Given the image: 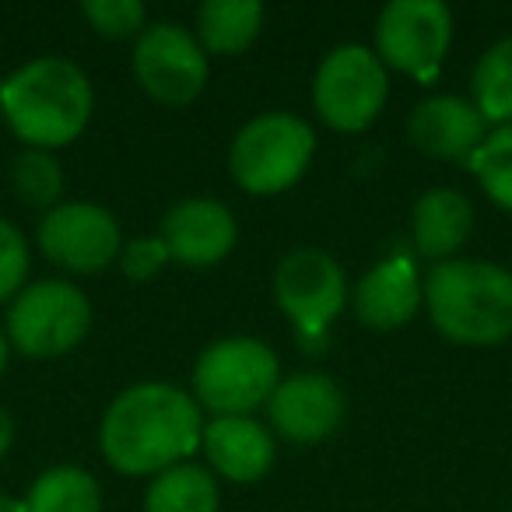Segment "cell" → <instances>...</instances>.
Masks as SVG:
<instances>
[{
  "label": "cell",
  "instance_id": "10",
  "mask_svg": "<svg viewBox=\"0 0 512 512\" xmlns=\"http://www.w3.org/2000/svg\"><path fill=\"white\" fill-rule=\"evenodd\" d=\"M137 85L162 106H190L207 85V53L190 29L158 22L134 43Z\"/></svg>",
  "mask_w": 512,
  "mask_h": 512
},
{
  "label": "cell",
  "instance_id": "27",
  "mask_svg": "<svg viewBox=\"0 0 512 512\" xmlns=\"http://www.w3.org/2000/svg\"><path fill=\"white\" fill-rule=\"evenodd\" d=\"M11 442H15V421H11V414L0 407V456L8 453Z\"/></svg>",
  "mask_w": 512,
  "mask_h": 512
},
{
  "label": "cell",
  "instance_id": "2",
  "mask_svg": "<svg viewBox=\"0 0 512 512\" xmlns=\"http://www.w3.org/2000/svg\"><path fill=\"white\" fill-rule=\"evenodd\" d=\"M92 81L74 60L39 57L0 81L4 120L29 148L53 151L78 141L92 120Z\"/></svg>",
  "mask_w": 512,
  "mask_h": 512
},
{
  "label": "cell",
  "instance_id": "21",
  "mask_svg": "<svg viewBox=\"0 0 512 512\" xmlns=\"http://www.w3.org/2000/svg\"><path fill=\"white\" fill-rule=\"evenodd\" d=\"M102 491L81 467H50L25 495V512H99Z\"/></svg>",
  "mask_w": 512,
  "mask_h": 512
},
{
  "label": "cell",
  "instance_id": "29",
  "mask_svg": "<svg viewBox=\"0 0 512 512\" xmlns=\"http://www.w3.org/2000/svg\"><path fill=\"white\" fill-rule=\"evenodd\" d=\"M4 365H8V337L0 334V372H4Z\"/></svg>",
  "mask_w": 512,
  "mask_h": 512
},
{
  "label": "cell",
  "instance_id": "24",
  "mask_svg": "<svg viewBox=\"0 0 512 512\" xmlns=\"http://www.w3.org/2000/svg\"><path fill=\"white\" fill-rule=\"evenodd\" d=\"M81 15L106 39H137L148 29V11L141 0H85Z\"/></svg>",
  "mask_w": 512,
  "mask_h": 512
},
{
  "label": "cell",
  "instance_id": "15",
  "mask_svg": "<svg viewBox=\"0 0 512 512\" xmlns=\"http://www.w3.org/2000/svg\"><path fill=\"white\" fill-rule=\"evenodd\" d=\"M425 285L411 256H390L355 285V316L372 330H397L421 309Z\"/></svg>",
  "mask_w": 512,
  "mask_h": 512
},
{
  "label": "cell",
  "instance_id": "22",
  "mask_svg": "<svg viewBox=\"0 0 512 512\" xmlns=\"http://www.w3.org/2000/svg\"><path fill=\"white\" fill-rule=\"evenodd\" d=\"M467 165L481 190L491 197V204L512 214V123L491 130Z\"/></svg>",
  "mask_w": 512,
  "mask_h": 512
},
{
  "label": "cell",
  "instance_id": "19",
  "mask_svg": "<svg viewBox=\"0 0 512 512\" xmlns=\"http://www.w3.org/2000/svg\"><path fill=\"white\" fill-rule=\"evenodd\" d=\"M144 512H218V481L207 467L176 463L151 477Z\"/></svg>",
  "mask_w": 512,
  "mask_h": 512
},
{
  "label": "cell",
  "instance_id": "4",
  "mask_svg": "<svg viewBox=\"0 0 512 512\" xmlns=\"http://www.w3.org/2000/svg\"><path fill=\"white\" fill-rule=\"evenodd\" d=\"M316 151V134L295 113H264L249 120L228 148L232 179L253 197L285 193L302 179Z\"/></svg>",
  "mask_w": 512,
  "mask_h": 512
},
{
  "label": "cell",
  "instance_id": "17",
  "mask_svg": "<svg viewBox=\"0 0 512 512\" xmlns=\"http://www.w3.org/2000/svg\"><path fill=\"white\" fill-rule=\"evenodd\" d=\"M474 228V204L453 186L425 190L414 204L411 235L414 249L428 260H453V253L470 239Z\"/></svg>",
  "mask_w": 512,
  "mask_h": 512
},
{
  "label": "cell",
  "instance_id": "30",
  "mask_svg": "<svg viewBox=\"0 0 512 512\" xmlns=\"http://www.w3.org/2000/svg\"><path fill=\"white\" fill-rule=\"evenodd\" d=\"M0 120H4V109H0Z\"/></svg>",
  "mask_w": 512,
  "mask_h": 512
},
{
  "label": "cell",
  "instance_id": "20",
  "mask_svg": "<svg viewBox=\"0 0 512 512\" xmlns=\"http://www.w3.org/2000/svg\"><path fill=\"white\" fill-rule=\"evenodd\" d=\"M470 102L495 127L512 123V36L484 50L470 74Z\"/></svg>",
  "mask_w": 512,
  "mask_h": 512
},
{
  "label": "cell",
  "instance_id": "6",
  "mask_svg": "<svg viewBox=\"0 0 512 512\" xmlns=\"http://www.w3.org/2000/svg\"><path fill=\"white\" fill-rule=\"evenodd\" d=\"M92 327V302L60 278L32 281L8 309V341L29 358H57L78 348Z\"/></svg>",
  "mask_w": 512,
  "mask_h": 512
},
{
  "label": "cell",
  "instance_id": "18",
  "mask_svg": "<svg viewBox=\"0 0 512 512\" xmlns=\"http://www.w3.org/2000/svg\"><path fill=\"white\" fill-rule=\"evenodd\" d=\"M264 29V4L260 0H207L197 8V43L204 53L232 57L253 46Z\"/></svg>",
  "mask_w": 512,
  "mask_h": 512
},
{
  "label": "cell",
  "instance_id": "7",
  "mask_svg": "<svg viewBox=\"0 0 512 512\" xmlns=\"http://www.w3.org/2000/svg\"><path fill=\"white\" fill-rule=\"evenodd\" d=\"M390 78L369 46H337L323 57L313 81V106L327 127L341 134H358L383 113Z\"/></svg>",
  "mask_w": 512,
  "mask_h": 512
},
{
  "label": "cell",
  "instance_id": "5",
  "mask_svg": "<svg viewBox=\"0 0 512 512\" xmlns=\"http://www.w3.org/2000/svg\"><path fill=\"white\" fill-rule=\"evenodd\" d=\"M281 383L278 355L256 337H225L193 365V400L214 418H249Z\"/></svg>",
  "mask_w": 512,
  "mask_h": 512
},
{
  "label": "cell",
  "instance_id": "23",
  "mask_svg": "<svg viewBox=\"0 0 512 512\" xmlns=\"http://www.w3.org/2000/svg\"><path fill=\"white\" fill-rule=\"evenodd\" d=\"M11 179H15L18 197L29 207H50L53 211L64 197V172L50 151L25 148L11 165Z\"/></svg>",
  "mask_w": 512,
  "mask_h": 512
},
{
  "label": "cell",
  "instance_id": "25",
  "mask_svg": "<svg viewBox=\"0 0 512 512\" xmlns=\"http://www.w3.org/2000/svg\"><path fill=\"white\" fill-rule=\"evenodd\" d=\"M25 278H29V242L22 228L0 218V302L22 292Z\"/></svg>",
  "mask_w": 512,
  "mask_h": 512
},
{
  "label": "cell",
  "instance_id": "9",
  "mask_svg": "<svg viewBox=\"0 0 512 512\" xmlns=\"http://www.w3.org/2000/svg\"><path fill=\"white\" fill-rule=\"evenodd\" d=\"M274 299L302 337H323L348 302L344 267L323 249H292L274 271Z\"/></svg>",
  "mask_w": 512,
  "mask_h": 512
},
{
  "label": "cell",
  "instance_id": "31",
  "mask_svg": "<svg viewBox=\"0 0 512 512\" xmlns=\"http://www.w3.org/2000/svg\"><path fill=\"white\" fill-rule=\"evenodd\" d=\"M509 512H512V509H509Z\"/></svg>",
  "mask_w": 512,
  "mask_h": 512
},
{
  "label": "cell",
  "instance_id": "13",
  "mask_svg": "<svg viewBox=\"0 0 512 512\" xmlns=\"http://www.w3.org/2000/svg\"><path fill=\"white\" fill-rule=\"evenodd\" d=\"M158 239L169 249V260H179L186 267H211L232 253L239 225L221 200L190 197L165 214Z\"/></svg>",
  "mask_w": 512,
  "mask_h": 512
},
{
  "label": "cell",
  "instance_id": "14",
  "mask_svg": "<svg viewBox=\"0 0 512 512\" xmlns=\"http://www.w3.org/2000/svg\"><path fill=\"white\" fill-rule=\"evenodd\" d=\"M407 137L418 151L442 162H470L488 137V120L470 99L428 95L407 116Z\"/></svg>",
  "mask_w": 512,
  "mask_h": 512
},
{
  "label": "cell",
  "instance_id": "3",
  "mask_svg": "<svg viewBox=\"0 0 512 512\" xmlns=\"http://www.w3.org/2000/svg\"><path fill=\"white\" fill-rule=\"evenodd\" d=\"M425 306L446 341L502 344L512 337V271L488 260H442L425 278Z\"/></svg>",
  "mask_w": 512,
  "mask_h": 512
},
{
  "label": "cell",
  "instance_id": "11",
  "mask_svg": "<svg viewBox=\"0 0 512 512\" xmlns=\"http://www.w3.org/2000/svg\"><path fill=\"white\" fill-rule=\"evenodd\" d=\"M36 242L46 260L74 274L106 271L123 249L120 225L113 214L85 200H71V204H57L53 211H46L36 228Z\"/></svg>",
  "mask_w": 512,
  "mask_h": 512
},
{
  "label": "cell",
  "instance_id": "8",
  "mask_svg": "<svg viewBox=\"0 0 512 512\" xmlns=\"http://www.w3.org/2000/svg\"><path fill=\"white\" fill-rule=\"evenodd\" d=\"M453 43V15L442 0H390L376 18V57L383 67L428 81Z\"/></svg>",
  "mask_w": 512,
  "mask_h": 512
},
{
  "label": "cell",
  "instance_id": "16",
  "mask_svg": "<svg viewBox=\"0 0 512 512\" xmlns=\"http://www.w3.org/2000/svg\"><path fill=\"white\" fill-rule=\"evenodd\" d=\"M200 446L218 477L232 484H253L274 467V435L256 418H214L204 425Z\"/></svg>",
  "mask_w": 512,
  "mask_h": 512
},
{
  "label": "cell",
  "instance_id": "28",
  "mask_svg": "<svg viewBox=\"0 0 512 512\" xmlns=\"http://www.w3.org/2000/svg\"><path fill=\"white\" fill-rule=\"evenodd\" d=\"M0 512H25V498L4 495V491H0Z\"/></svg>",
  "mask_w": 512,
  "mask_h": 512
},
{
  "label": "cell",
  "instance_id": "26",
  "mask_svg": "<svg viewBox=\"0 0 512 512\" xmlns=\"http://www.w3.org/2000/svg\"><path fill=\"white\" fill-rule=\"evenodd\" d=\"M169 264V249L158 239H134L120 249V271L130 281H151L162 267Z\"/></svg>",
  "mask_w": 512,
  "mask_h": 512
},
{
  "label": "cell",
  "instance_id": "1",
  "mask_svg": "<svg viewBox=\"0 0 512 512\" xmlns=\"http://www.w3.org/2000/svg\"><path fill=\"white\" fill-rule=\"evenodd\" d=\"M200 404L172 383H137L109 404L99 428L102 456L127 477H148L183 463L200 446Z\"/></svg>",
  "mask_w": 512,
  "mask_h": 512
},
{
  "label": "cell",
  "instance_id": "12",
  "mask_svg": "<svg viewBox=\"0 0 512 512\" xmlns=\"http://www.w3.org/2000/svg\"><path fill=\"white\" fill-rule=\"evenodd\" d=\"M267 414L281 439L295 446L327 439L344 421V393L323 372H299L278 383L267 400Z\"/></svg>",
  "mask_w": 512,
  "mask_h": 512
}]
</instances>
